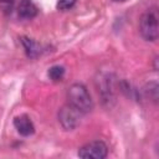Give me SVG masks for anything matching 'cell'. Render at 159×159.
<instances>
[{"instance_id":"cell-1","label":"cell","mask_w":159,"mask_h":159,"mask_svg":"<svg viewBox=\"0 0 159 159\" xmlns=\"http://www.w3.org/2000/svg\"><path fill=\"white\" fill-rule=\"evenodd\" d=\"M67 98L70 104L78 109L81 113H88L93 109V101L87 88L81 83H75L68 88Z\"/></svg>"},{"instance_id":"cell-2","label":"cell","mask_w":159,"mask_h":159,"mask_svg":"<svg viewBox=\"0 0 159 159\" xmlns=\"http://www.w3.org/2000/svg\"><path fill=\"white\" fill-rule=\"evenodd\" d=\"M139 31L144 40L147 41H155L159 36V26L158 19L154 12H145L142 15L139 21Z\"/></svg>"},{"instance_id":"cell-3","label":"cell","mask_w":159,"mask_h":159,"mask_svg":"<svg viewBox=\"0 0 159 159\" xmlns=\"http://www.w3.org/2000/svg\"><path fill=\"white\" fill-rule=\"evenodd\" d=\"M108 154V148L102 140H93L83 147L80 148L78 150V157L84 158V159H103Z\"/></svg>"},{"instance_id":"cell-4","label":"cell","mask_w":159,"mask_h":159,"mask_svg":"<svg viewBox=\"0 0 159 159\" xmlns=\"http://www.w3.org/2000/svg\"><path fill=\"white\" fill-rule=\"evenodd\" d=\"M80 116H81V112L68 103L60 109L58 120L63 129L72 130L80 124Z\"/></svg>"},{"instance_id":"cell-5","label":"cell","mask_w":159,"mask_h":159,"mask_svg":"<svg viewBox=\"0 0 159 159\" xmlns=\"http://www.w3.org/2000/svg\"><path fill=\"white\" fill-rule=\"evenodd\" d=\"M14 127L16 128L17 133L24 137H29V135L34 134V132H35V125L27 114H20V116L15 117Z\"/></svg>"},{"instance_id":"cell-6","label":"cell","mask_w":159,"mask_h":159,"mask_svg":"<svg viewBox=\"0 0 159 159\" xmlns=\"http://www.w3.org/2000/svg\"><path fill=\"white\" fill-rule=\"evenodd\" d=\"M17 14L22 19H32L37 15V7L32 0H21L17 7Z\"/></svg>"},{"instance_id":"cell-7","label":"cell","mask_w":159,"mask_h":159,"mask_svg":"<svg viewBox=\"0 0 159 159\" xmlns=\"http://www.w3.org/2000/svg\"><path fill=\"white\" fill-rule=\"evenodd\" d=\"M21 43H22V46H24V50H25L27 57L35 58V57H37V56L40 55V52H41V46H40L37 42H35L32 39H29V37H26V36H22V37H21Z\"/></svg>"},{"instance_id":"cell-8","label":"cell","mask_w":159,"mask_h":159,"mask_svg":"<svg viewBox=\"0 0 159 159\" xmlns=\"http://www.w3.org/2000/svg\"><path fill=\"white\" fill-rule=\"evenodd\" d=\"M47 75H48L50 80H52L53 82H58V81H61V80L63 78V76H65V68H63L62 66H60V65L52 66V67L48 70Z\"/></svg>"},{"instance_id":"cell-9","label":"cell","mask_w":159,"mask_h":159,"mask_svg":"<svg viewBox=\"0 0 159 159\" xmlns=\"http://www.w3.org/2000/svg\"><path fill=\"white\" fill-rule=\"evenodd\" d=\"M76 1H77V0H58L56 6H57V9H58V10L65 11V10L71 9V7L76 4Z\"/></svg>"},{"instance_id":"cell-10","label":"cell","mask_w":159,"mask_h":159,"mask_svg":"<svg viewBox=\"0 0 159 159\" xmlns=\"http://www.w3.org/2000/svg\"><path fill=\"white\" fill-rule=\"evenodd\" d=\"M14 0H0V4H12Z\"/></svg>"},{"instance_id":"cell-11","label":"cell","mask_w":159,"mask_h":159,"mask_svg":"<svg viewBox=\"0 0 159 159\" xmlns=\"http://www.w3.org/2000/svg\"><path fill=\"white\" fill-rule=\"evenodd\" d=\"M113 1H116V2H123V1H125V0H113Z\"/></svg>"}]
</instances>
